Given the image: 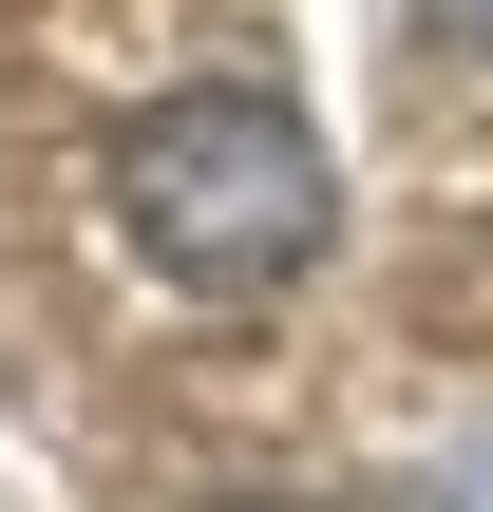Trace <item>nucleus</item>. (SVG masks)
<instances>
[{"mask_svg":"<svg viewBox=\"0 0 493 512\" xmlns=\"http://www.w3.org/2000/svg\"><path fill=\"white\" fill-rule=\"evenodd\" d=\"M247 512H285V494H247Z\"/></svg>","mask_w":493,"mask_h":512,"instance_id":"obj_3","label":"nucleus"},{"mask_svg":"<svg viewBox=\"0 0 493 512\" xmlns=\"http://www.w3.org/2000/svg\"><path fill=\"white\" fill-rule=\"evenodd\" d=\"M114 228H133L171 285L247 304V285H285V266H323L342 171H323V133H304L266 76H190V95H152V114L114 133Z\"/></svg>","mask_w":493,"mask_h":512,"instance_id":"obj_1","label":"nucleus"},{"mask_svg":"<svg viewBox=\"0 0 493 512\" xmlns=\"http://www.w3.org/2000/svg\"><path fill=\"white\" fill-rule=\"evenodd\" d=\"M418 38H437V57H475V76H493V0H418Z\"/></svg>","mask_w":493,"mask_h":512,"instance_id":"obj_2","label":"nucleus"}]
</instances>
